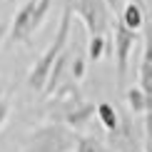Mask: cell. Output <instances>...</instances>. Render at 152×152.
<instances>
[{
	"mask_svg": "<svg viewBox=\"0 0 152 152\" xmlns=\"http://www.w3.org/2000/svg\"><path fill=\"white\" fill-rule=\"evenodd\" d=\"M77 135L62 122H50L30 132L20 152H72Z\"/></svg>",
	"mask_w": 152,
	"mask_h": 152,
	"instance_id": "cell-2",
	"label": "cell"
},
{
	"mask_svg": "<svg viewBox=\"0 0 152 152\" xmlns=\"http://www.w3.org/2000/svg\"><path fill=\"white\" fill-rule=\"evenodd\" d=\"M67 8L72 10L75 18H80L85 30L90 35H105L112 25V12L107 10L102 0H67Z\"/></svg>",
	"mask_w": 152,
	"mask_h": 152,
	"instance_id": "cell-3",
	"label": "cell"
},
{
	"mask_svg": "<svg viewBox=\"0 0 152 152\" xmlns=\"http://www.w3.org/2000/svg\"><path fill=\"white\" fill-rule=\"evenodd\" d=\"M117 20L125 25V28H130V30H135V33H140V30L145 28V8L142 5H137V3H125L122 5V10H120V15H117Z\"/></svg>",
	"mask_w": 152,
	"mask_h": 152,
	"instance_id": "cell-7",
	"label": "cell"
},
{
	"mask_svg": "<svg viewBox=\"0 0 152 152\" xmlns=\"http://www.w3.org/2000/svg\"><path fill=\"white\" fill-rule=\"evenodd\" d=\"M85 62H87L85 55H75V60H72V70H70L72 80H82V75H85Z\"/></svg>",
	"mask_w": 152,
	"mask_h": 152,
	"instance_id": "cell-12",
	"label": "cell"
},
{
	"mask_svg": "<svg viewBox=\"0 0 152 152\" xmlns=\"http://www.w3.org/2000/svg\"><path fill=\"white\" fill-rule=\"evenodd\" d=\"M72 152H112L107 145H102L97 140V137H77V142H75V150Z\"/></svg>",
	"mask_w": 152,
	"mask_h": 152,
	"instance_id": "cell-9",
	"label": "cell"
},
{
	"mask_svg": "<svg viewBox=\"0 0 152 152\" xmlns=\"http://www.w3.org/2000/svg\"><path fill=\"white\" fill-rule=\"evenodd\" d=\"M8 28H10L8 20H0V48H3L5 40H8Z\"/></svg>",
	"mask_w": 152,
	"mask_h": 152,
	"instance_id": "cell-15",
	"label": "cell"
},
{
	"mask_svg": "<svg viewBox=\"0 0 152 152\" xmlns=\"http://www.w3.org/2000/svg\"><path fill=\"white\" fill-rule=\"evenodd\" d=\"M137 35L135 30L125 28L122 23L115 18L112 23V48H115V70H117V85H125V77H127V65H130V55L137 45Z\"/></svg>",
	"mask_w": 152,
	"mask_h": 152,
	"instance_id": "cell-4",
	"label": "cell"
},
{
	"mask_svg": "<svg viewBox=\"0 0 152 152\" xmlns=\"http://www.w3.org/2000/svg\"><path fill=\"white\" fill-rule=\"evenodd\" d=\"M102 3L107 5V10H110L112 15H120V10H122V5L127 3V0H102Z\"/></svg>",
	"mask_w": 152,
	"mask_h": 152,
	"instance_id": "cell-14",
	"label": "cell"
},
{
	"mask_svg": "<svg viewBox=\"0 0 152 152\" xmlns=\"http://www.w3.org/2000/svg\"><path fill=\"white\" fill-rule=\"evenodd\" d=\"M140 90L145 95H152V28L147 30V35H145V48H142V58H140Z\"/></svg>",
	"mask_w": 152,
	"mask_h": 152,
	"instance_id": "cell-6",
	"label": "cell"
},
{
	"mask_svg": "<svg viewBox=\"0 0 152 152\" xmlns=\"http://www.w3.org/2000/svg\"><path fill=\"white\" fill-rule=\"evenodd\" d=\"M105 50H107L105 35H90V42H87V58H90L92 62H97L105 55Z\"/></svg>",
	"mask_w": 152,
	"mask_h": 152,
	"instance_id": "cell-10",
	"label": "cell"
},
{
	"mask_svg": "<svg viewBox=\"0 0 152 152\" xmlns=\"http://www.w3.org/2000/svg\"><path fill=\"white\" fill-rule=\"evenodd\" d=\"M147 152H152V145H147Z\"/></svg>",
	"mask_w": 152,
	"mask_h": 152,
	"instance_id": "cell-17",
	"label": "cell"
},
{
	"mask_svg": "<svg viewBox=\"0 0 152 152\" xmlns=\"http://www.w3.org/2000/svg\"><path fill=\"white\" fill-rule=\"evenodd\" d=\"M95 115H97V120L102 122V127L107 132H117L120 130V115H117V110L110 102H100L95 107Z\"/></svg>",
	"mask_w": 152,
	"mask_h": 152,
	"instance_id": "cell-8",
	"label": "cell"
},
{
	"mask_svg": "<svg viewBox=\"0 0 152 152\" xmlns=\"http://www.w3.org/2000/svg\"><path fill=\"white\" fill-rule=\"evenodd\" d=\"M50 5H53V0H37V20H45V18H48V12H50Z\"/></svg>",
	"mask_w": 152,
	"mask_h": 152,
	"instance_id": "cell-13",
	"label": "cell"
},
{
	"mask_svg": "<svg viewBox=\"0 0 152 152\" xmlns=\"http://www.w3.org/2000/svg\"><path fill=\"white\" fill-rule=\"evenodd\" d=\"M127 3H137V5H142V8H145V0H127Z\"/></svg>",
	"mask_w": 152,
	"mask_h": 152,
	"instance_id": "cell-16",
	"label": "cell"
},
{
	"mask_svg": "<svg viewBox=\"0 0 152 152\" xmlns=\"http://www.w3.org/2000/svg\"><path fill=\"white\" fill-rule=\"evenodd\" d=\"M72 10L62 8V15H60V23H58V30H55V37L50 40V45L42 50V55L35 60V65L30 67L28 72V85L33 87L35 92H42L45 90V82H48V75L53 70L55 60L60 58L62 53L67 50V40H70V30H72Z\"/></svg>",
	"mask_w": 152,
	"mask_h": 152,
	"instance_id": "cell-1",
	"label": "cell"
},
{
	"mask_svg": "<svg viewBox=\"0 0 152 152\" xmlns=\"http://www.w3.org/2000/svg\"><path fill=\"white\" fill-rule=\"evenodd\" d=\"M37 0H25L20 8L15 10L10 20V28H8V45H15V42H28L30 35L40 28V20H37Z\"/></svg>",
	"mask_w": 152,
	"mask_h": 152,
	"instance_id": "cell-5",
	"label": "cell"
},
{
	"mask_svg": "<svg viewBox=\"0 0 152 152\" xmlns=\"http://www.w3.org/2000/svg\"><path fill=\"white\" fill-rule=\"evenodd\" d=\"M8 117H10V95L3 90V85H0V130L5 127Z\"/></svg>",
	"mask_w": 152,
	"mask_h": 152,
	"instance_id": "cell-11",
	"label": "cell"
}]
</instances>
